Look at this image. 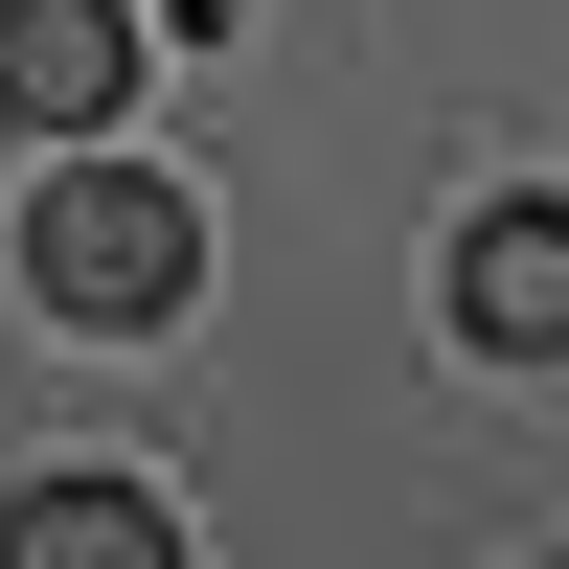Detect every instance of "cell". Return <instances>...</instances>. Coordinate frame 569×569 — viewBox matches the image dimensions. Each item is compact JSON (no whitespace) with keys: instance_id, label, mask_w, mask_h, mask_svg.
<instances>
[{"instance_id":"5","label":"cell","mask_w":569,"mask_h":569,"mask_svg":"<svg viewBox=\"0 0 569 569\" xmlns=\"http://www.w3.org/2000/svg\"><path fill=\"white\" fill-rule=\"evenodd\" d=\"M160 23H182V46H206V23H228V0H160Z\"/></svg>"},{"instance_id":"1","label":"cell","mask_w":569,"mask_h":569,"mask_svg":"<svg viewBox=\"0 0 569 569\" xmlns=\"http://www.w3.org/2000/svg\"><path fill=\"white\" fill-rule=\"evenodd\" d=\"M23 297H46V319H91V342H137V319L206 297V206H182L160 160H69V182L23 206Z\"/></svg>"},{"instance_id":"4","label":"cell","mask_w":569,"mask_h":569,"mask_svg":"<svg viewBox=\"0 0 569 569\" xmlns=\"http://www.w3.org/2000/svg\"><path fill=\"white\" fill-rule=\"evenodd\" d=\"M0 569H182V525L137 479H23L0 501Z\"/></svg>"},{"instance_id":"6","label":"cell","mask_w":569,"mask_h":569,"mask_svg":"<svg viewBox=\"0 0 569 569\" xmlns=\"http://www.w3.org/2000/svg\"><path fill=\"white\" fill-rule=\"evenodd\" d=\"M547 569H569V547H547Z\"/></svg>"},{"instance_id":"3","label":"cell","mask_w":569,"mask_h":569,"mask_svg":"<svg viewBox=\"0 0 569 569\" xmlns=\"http://www.w3.org/2000/svg\"><path fill=\"white\" fill-rule=\"evenodd\" d=\"M137 91V0H0V114L23 137H114Z\"/></svg>"},{"instance_id":"2","label":"cell","mask_w":569,"mask_h":569,"mask_svg":"<svg viewBox=\"0 0 569 569\" xmlns=\"http://www.w3.org/2000/svg\"><path fill=\"white\" fill-rule=\"evenodd\" d=\"M433 319H456L479 365H569V206H456Z\"/></svg>"}]
</instances>
